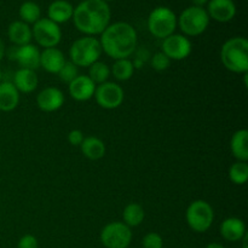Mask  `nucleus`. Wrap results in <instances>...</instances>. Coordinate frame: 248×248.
<instances>
[{
	"label": "nucleus",
	"instance_id": "nucleus-1",
	"mask_svg": "<svg viewBox=\"0 0 248 248\" xmlns=\"http://www.w3.org/2000/svg\"><path fill=\"white\" fill-rule=\"evenodd\" d=\"M102 51L116 60L130 58L137 50L138 35L136 29L127 22H115L109 24L101 34Z\"/></svg>",
	"mask_w": 248,
	"mask_h": 248
},
{
	"label": "nucleus",
	"instance_id": "nucleus-2",
	"mask_svg": "<svg viewBox=\"0 0 248 248\" xmlns=\"http://www.w3.org/2000/svg\"><path fill=\"white\" fill-rule=\"evenodd\" d=\"M110 7L104 0H84L73 12L75 28L87 36L101 35L110 24Z\"/></svg>",
	"mask_w": 248,
	"mask_h": 248
},
{
	"label": "nucleus",
	"instance_id": "nucleus-3",
	"mask_svg": "<svg viewBox=\"0 0 248 248\" xmlns=\"http://www.w3.org/2000/svg\"><path fill=\"white\" fill-rule=\"evenodd\" d=\"M220 60L225 69L236 74L248 72V40L244 36H234L223 44Z\"/></svg>",
	"mask_w": 248,
	"mask_h": 248
},
{
	"label": "nucleus",
	"instance_id": "nucleus-4",
	"mask_svg": "<svg viewBox=\"0 0 248 248\" xmlns=\"http://www.w3.org/2000/svg\"><path fill=\"white\" fill-rule=\"evenodd\" d=\"M102 46L99 39L94 36H82L77 39L69 48L70 62L79 67H90L101 58Z\"/></svg>",
	"mask_w": 248,
	"mask_h": 248
},
{
	"label": "nucleus",
	"instance_id": "nucleus-5",
	"mask_svg": "<svg viewBox=\"0 0 248 248\" xmlns=\"http://www.w3.org/2000/svg\"><path fill=\"white\" fill-rule=\"evenodd\" d=\"M210 24V16L203 7L189 6L177 18V26L186 36L201 35Z\"/></svg>",
	"mask_w": 248,
	"mask_h": 248
},
{
	"label": "nucleus",
	"instance_id": "nucleus-6",
	"mask_svg": "<svg viewBox=\"0 0 248 248\" xmlns=\"http://www.w3.org/2000/svg\"><path fill=\"white\" fill-rule=\"evenodd\" d=\"M186 220L188 227L195 232H206L213 224L215 211L205 200H195L186 211Z\"/></svg>",
	"mask_w": 248,
	"mask_h": 248
},
{
	"label": "nucleus",
	"instance_id": "nucleus-7",
	"mask_svg": "<svg viewBox=\"0 0 248 248\" xmlns=\"http://www.w3.org/2000/svg\"><path fill=\"white\" fill-rule=\"evenodd\" d=\"M177 28V16L171 9L159 6L150 12L148 17V31L155 38L164 40L167 36L174 34Z\"/></svg>",
	"mask_w": 248,
	"mask_h": 248
},
{
	"label": "nucleus",
	"instance_id": "nucleus-8",
	"mask_svg": "<svg viewBox=\"0 0 248 248\" xmlns=\"http://www.w3.org/2000/svg\"><path fill=\"white\" fill-rule=\"evenodd\" d=\"M132 236V230L125 223L111 222L101 230L99 240L106 248H128Z\"/></svg>",
	"mask_w": 248,
	"mask_h": 248
},
{
	"label": "nucleus",
	"instance_id": "nucleus-9",
	"mask_svg": "<svg viewBox=\"0 0 248 248\" xmlns=\"http://www.w3.org/2000/svg\"><path fill=\"white\" fill-rule=\"evenodd\" d=\"M31 35L39 46L44 48L57 47L62 39L60 24L48 18H40L31 28Z\"/></svg>",
	"mask_w": 248,
	"mask_h": 248
},
{
	"label": "nucleus",
	"instance_id": "nucleus-10",
	"mask_svg": "<svg viewBox=\"0 0 248 248\" xmlns=\"http://www.w3.org/2000/svg\"><path fill=\"white\" fill-rule=\"evenodd\" d=\"M97 104L107 110H113L123 104L125 98V92L123 87L113 81H107L97 85L93 94Z\"/></svg>",
	"mask_w": 248,
	"mask_h": 248
},
{
	"label": "nucleus",
	"instance_id": "nucleus-11",
	"mask_svg": "<svg viewBox=\"0 0 248 248\" xmlns=\"http://www.w3.org/2000/svg\"><path fill=\"white\" fill-rule=\"evenodd\" d=\"M190 40L183 34H172L162 40V51L171 61H182L191 53Z\"/></svg>",
	"mask_w": 248,
	"mask_h": 248
},
{
	"label": "nucleus",
	"instance_id": "nucleus-12",
	"mask_svg": "<svg viewBox=\"0 0 248 248\" xmlns=\"http://www.w3.org/2000/svg\"><path fill=\"white\" fill-rule=\"evenodd\" d=\"M10 58L16 61L23 69L36 70L40 67V51L33 44L15 46L10 52Z\"/></svg>",
	"mask_w": 248,
	"mask_h": 248
},
{
	"label": "nucleus",
	"instance_id": "nucleus-13",
	"mask_svg": "<svg viewBox=\"0 0 248 248\" xmlns=\"http://www.w3.org/2000/svg\"><path fill=\"white\" fill-rule=\"evenodd\" d=\"M64 93L60 89L53 86L45 87L36 96V104L39 109L45 113H52L61 109L64 104Z\"/></svg>",
	"mask_w": 248,
	"mask_h": 248
},
{
	"label": "nucleus",
	"instance_id": "nucleus-14",
	"mask_svg": "<svg viewBox=\"0 0 248 248\" xmlns=\"http://www.w3.org/2000/svg\"><path fill=\"white\" fill-rule=\"evenodd\" d=\"M207 14L210 18L225 23L232 21L236 15V5L232 0H208Z\"/></svg>",
	"mask_w": 248,
	"mask_h": 248
},
{
	"label": "nucleus",
	"instance_id": "nucleus-15",
	"mask_svg": "<svg viewBox=\"0 0 248 248\" xmlns=\"http://www.w3.org/2000/svg\"><path fill=\"white\" fill-rule=\"evenodd\" d=\"M96 84L87 75H78L72 82L68 84L70 97L78 102H86L94 94Z\"/></svg>",
	"mask_w": 248,
	"mask_h": 248
},
{
	"label": "nucleus",
	"instance_id": "nucleus-16",
	"mask_svg": "<svg viewBox=\"0 0 248 248\" xmlns=\"http://www.w3.org/2000/svg\"><path fill=\"white\" fill-rule=\"evenodd\" d=\"M65 62L64 53L57 47L44 48L40 52V67L50 74H58Z\"/></svg>",
	"mask_w": 248,
	"mask_h": 248
},
{
	"label": "nucleus",
	"instance_id": "nucleus-17",
	"mask_svg": "<svg viewBox=\"0 0 248 248\" xmlns=\"http://www.w3.org/2000/svg\"><path fill=\"white\" fill-rule=\"evenodd\" d=\"M219 232L223 239L229 242L241 241L242 237L247 234L245 222L236 217H229L223 220Z\"/></svg>",
	"mask_w": 248,
	"mask_h": 248
},
{
	"label": "nucleus",
	"instance_id": "nucleus-18",
	"mask_svg": "<svg viewBox=\"0 0 248 248\" xmlns=\"http://www.w3.org/2000/svg\"><path fill=\"white\" fill-rule=\"evenodd\" d=\"M12 84L15 85V87H16L19 93L21 92L22 93H31L38 87V75H36L35 70L19 68L14 74Z\"/></svg>",
	"mask_w": 248,
	"mask_h": 248
},
{
	"label": "nucleus",
	"instance_id": "nucleus-19",
	"mask_svg": "<svg viewBox=\"0 0 248 248\" xmlns=\"http://www.w3.org/2000/svg\"><path fill=\"white\" fill-rule=\"evenodd\" d=\"M19 92L12 81L0 82V111L10 113L19 104Z\"/></svg>",
	"mask_w": 248,
	"mask_h": 248
},
{
	"label": "nucleus",
	"instance_id": "nucleus-20",
	"mask_svg": "<svg viewBox=\"0 0 248 248\" xmlns=\"http://www.w3.org/2000/svg\"><path fill=\"white\" fill-rule=\"evenodd\" d=\"M7 36L15 46H23L31 44L33 35L29 24L22 21H14L7 28Z\"/></svg>",
	"mask_w": 248,
	"mask_h": 248
},
{
	"label": "nucleus",
	"instance_id": "nucleus-21",
	"mask_svg": "<svg viewBox=\"0 0 248 248\" xmlns=\"http://www.w3.org/2000/svg\"><path fill=\"white\" fill-rule=\"evenodd\" d=\"M73 12H74V7L70 2L65 1V0H55L48 6L47 18L57 24L65 23L72 19Z\"/></svg>",
	"mask_w": 248,
	"mask_h": 248
},
{
	"label": "nucleus",
	"instance_id": "nucleus-22",
	"mask_svg": "<svg viewBox=\"0 0 248 248\" xmlns=\"http://www.w3.org/2000/svg\"><path fill=\"white\" fill-rule=\"evenodd\" d=\"M230 150L237 161H247L248 160V131L246 128L237 130L232 136L230 140Z\"/></svg>",
	"mask_w": 248,
	"mask_h": 248
},
{
	"label": "nucleus",
	"instance_id": "nucleus-23",
	"mask_svg": "<svg viewBox=\"0 0 248 248\" xmlns=\"http://www.w3.org/2000/svg\"><path fill=\"white\" fill-rule=\"evenodd\" d=\"M82 155L89 160H99L106 155V144L102 140L94 136L85 137L80 144Z\"/></svg>",
	"mask_w": 248,
	"mask_h": 248
},
{
	"label": "nucleus",
	"instance_id": "nucleus-24",
	"mask_svg": "<svg viewBox=\"0 0 248 248\" xmlns=\"http://www.w3.org/2000/svg\"><path fill=\"white\" fill-rule=\"evenodd\" d=\"M144 208H143L140 203H128L123 212V223H125V224L130 228H135L140 225L143 223V220H144Z\"/></svg>",
	"mask_w": 248,
	"mask_h": 248
},
{
	"label": "nucleus",
	"instance_id": "nucleus-25",
	"mask_svg": "<svg viewBox=\"0 0 248 248\" xmlns=\"http://www.w3.org/2000/svg\"><path fill=\"white\" fill-rule=\"evenodd\" d=\"M135 67L130 58H124V60L114 61L113 67L110 68V72L113 77L118 81H127L135 74Z\"/></svg>",
	"mask_w": 248,
	"mask_h": 248
},
{
	"label": "nucleus",
	"instance_id": "nucleus-26",
	"mask_svg": "<svg viewBox=\"0 0 248 248\" xmlns=\"http://www.w3.org/2000/svg\"><path fill=\"white\" fill-rule=\"evenodd\" d=\"M111 72L109 65L107 64V63L101 62V61L93 63V64L89 67V75H87V77L96 84V86L97 85H101L103 84V82L108 81Z\"/></svg>",
	"mask_w": 248,
	"mask_h": 248
},
{
	"label": "nucleus",
	"instance_id": "nucleus-27",
	"mask_svg": "<svg viewBox=\"0 0 248 248\" xmlns=\"http://www.w3.org/2000/svg\"><path fill=\"white\" fill-rule=\"evenodd\" d=\"M19 17H21V21L24 23H35L40 19L41 16V10L36 2L34 1H24L23 4L19 7Z\"/></svg>",
	"mask_w": 248,
	"mask_h": 248
},
{
	"label": "nucleus",
	"instance_id": "nucleus-28",
	"mask_svg": "<svg viewBox=\"0 0 248 248\" xmlns=\"http://www.w3.org/2000/svg\"><path fill=\"white\" fill-rule=\"evenodd\" d=\"M229 178L236 186H244L248 179L247 161H236L230 166Z\"/></svg>",
	"mask_w": 248,
	"mask_h": 248
},
{
	"label": "nucleus",
	"instance_id": "nucleus-29",
	"mask_svg": "<svg viewBox=\"0 0 248 248\" xmlns=\"http://www.w3.org/2000/svg\"><path fill=\"white\" fill-rule=\"evenodd\" d=\"M79 75V70H78V67L72 63L70 61H67L64 63V65L62 67V69L58 73V77H60L61 81L65 82V84H69L72 82L75 78Z\"/></svg>",
	"mask_w": 248,
	"mask_h": 248
},
{
	"label": "nucleus",
	"instance_id": "nucleus-30",
	"mask_svg": "<svg viewBox=\"0 0 248 248\" xmlns=\"http://www.w3.org/2000/svg\"><path fill=\"white\" fill-rule=\"evenodd\" d=\"M150 63H152V67L154 70L165 72V70L169 69L170 64H171V60L164 52H156L150 58Z\"/></svg>",
	"mask_w": 248,
	"mask_h": 248
},
{
	"label": "nucleus",
	"instance_id": "nucleus-31",
	"mask_svg": "<svg viewBox=\"0 0 248 248\" xmlns=\"http://www.w3.org/2000/svg\"><path fill=\"white\" fill-rule=\"evenodd\" d=\"M143 248H164V240L157 232H148L142 241Z\"/></svg>",
	"mask_w": 248,
	"mask_h": 248
},
{
	"label": "nucleus",
	"instance_id": "nucleus-32",
	"mask_svg": "<svg viewBox=\"0 0 248 248\" xmlns=\"http://www.w3.org/2000/svg\"><path fill=\"white\" fill-rule=\"evenodd\" d=\"M17 248H39V242L34 235L27 234L23 235L21 239L18 240Z\"/></svg>",
	"mask_w": 248,
	"mask_h": 248
},
{
	"label": "nucleus",
	"instance_id": "nucleus-33",
	"mask_svg": "<svg viewBox=\"0 0 248 248\" xmlns=\"http://www.w3.org/2000/svg\"><path fill=\"white\" fill-rule=\"evenodd\" d=\"M84 138V132L80 130H72L68 133V142H69V144L73 145V147H80V144L82 143Z\"/></svg>",
	"mask_w": 248,
	"mask_h": 248
},
{
	"label": "nucleus",
	"instance_id": "nucleus-34",
	"mask_svg": "<svg viewBox=\"0 0 248 248\" xmlns=\"http://www.w3.org/2000/svg\"><path fill=\"white\" fill-rule=\"evenodd\" d=\"M5 55H6V46H5L4 40H2V39L0 38V62H1V61L4 60Z\"/></svg>",
	"mask_w": 248,
	"mask_h": 248
},
{
	"label": "nucleus",
	"instance_id": "nucleus-35",
	"mask_svg": "<svg viewBox=\"0 0 248 248\" xmlns=\"http://www.w3.org/2000/svg\"><path fill=\"white\" fill-rule=\"evenodd\" d=\"M208 2V0H193L194 6H199V7H203V5H206Z\"/></svg>",
	"mask_w": 248,
	"mask_h": 248
},
{
	"label": "nucleus",
	"instance_id": "nucleus-36",
	"mask_svg": "<svg viewBox=\"0 0 248 248\" xmlns=\"http://www.w3.org/2000/svg\"><path fill=\"white\" fill-rule=\"evenodd\" d=\"M205 248H227V247L223 246L222 244H218V242H211V244H208Z\"/></svg>",
	"mask_w": 248,
	"mask_h": 248
},
{
	"label": "nucleus",
	"instance_id": "nucleus-37",
	"mask_svg": "<svg viewBox=\"0 0 248 248\" xmlns=\"http://www.w3.org/2000/svg\"><path fill=\"white\" fill-rule=\"evenodd\" d=\"M2 81V72H1V69H0V82Z\"/></svg>",
	"mask_w": 248,
	"mask_h": 248
},
{
	"label": "nucleus",
	"instance_id": "nucleus-38",
	"mask_svg": "<svg viewBox=\"0 0 248 248\" xmlns=\"http://www.w3.org/2000/svg\"><path fill=\"white\" fill-rule=\"evenodd\" d=\"M104 1H106V2H107V1H113V0H104Z\"/></svg>",
	"mask_w": 248,
	"mask_h": 248
},
{
	"label": "nucleus",
	"instance_id": "nucleus-39",
	"mask_svg": "<svg viewBox=\"0 0 248 248\" xmlns=\"http://www.w3.org/2000/svg\"><path fill=\"white\" fill-rule=\"evenodd\" d=\"M0 156H1V155H0Z\"/></svg>",
	"mask_w": 248,
	"mask_h": 248
}]
</instances>
